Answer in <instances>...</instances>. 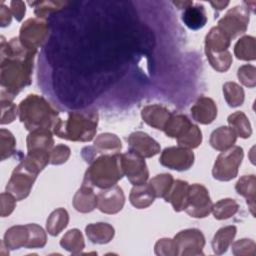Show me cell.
<instances>
[{
  "label": "cell",
  "instance_id": "obj_28",
  "mask_svg": "<svg viewBox=\"0 0 256 256\" xmlns=\"http://www.w3.org/2000/svg\"><path fill=\"white\" fill-rule=\"evenodd\" d=\"M94 148L97 153L119 154L122 149V143L115 134L102 133L96 137Z\"/></svg>",
  "mask_w": 256,
  "mask_h": 256
},
{
  "label": "cell",
  "instance_id": "obj_6",
  "mask_svg": "<svg viewBox=\"0 0 256 256\" xmlns=\"http://www.w3.org/2000/svg\"><path fill=\"white\" fill-rule=\"evenodd\" d=\"M243 155V149L240 146H232L220 153L212 169L213 177L219 181H229L235 178L238 174Z\"/></svg>",
  "mask_w": 256,
  "mask_h": 256
},
{
  "label": "cell",
  "instance_id": "obj_48",
  "mask_svg": "<svg viewBox=\"0 0 256 256\" xmlns=\"http://www.w3.org/2000/svg\"><path fill=\"white\" fill-rule=\"evenodd\" d=\"M10 6H11V12L13 16L16 18L17 21H21L26 12L25 3L22 1H11Z\"/></svg>",
  "mask_w": 256,
  "mask_h": 256
},
{
  "label": "cell",
  "instance_id": "obj_4",
  "mask_svg": "<svg viewBox=\"0 0 256 256\" xmlns=\"http://www.w3.org/2000/svg\"><path fill=\"white\" fill-rule=\"evenodd\" d=\"M123 175L120 154H103L90 162L83 183L105 189L116 185Z\"/></svg>",
  "mask_w": 256,
  "mask_h": 256
},
{
  "label": "cell",
  "instance_id": "obj_23",
  "mask_svg": "<svg viewBox=\"0 0 256 256\" xmlns=\"http://www.w3.org/2000/svg\"><path fill=\"white\" fill-rule=\"evenodd\" d=\"M236 139L237 135L232 128L221 126L212 132L209 142L214 149L225 151L235 144Z\"/></svg>",
  "mask_w": 256,
  "mask_h": 256
},
{
  "label": "cell",
  "instance_id": "obj_19",
  "mask_svg": "<svg viewBox=\"0 0 256 256\" xmlns=\"http://www.w3.org/2000/svg\"><path fill=\"white\" fill-rule=\"evenodd\" d=\"M189 184L183 180L174 181L168 195L164 198L166 202H170L176 212L186 209Z\"/></svg>",
  "mask_w": 256,
  "mask_h": 256
},
{
  "label": "cell",
  "instance_id": "obj_1",
  "mask_svg": "<svg viewBox=\"0 0 256 256\" xmlns=\"http://www.w3.org/2000/svg\"><path fill=\"white\" fill-rule=\"evenodd\" d=\"M36 50L25 48L19 38L1 41V74L2 90L13 99L32 81L33 62Z\"/></svg>",
  "mask_w": 256,
  "mask_h": 256
},
{
  "label": "cell",
  "instance_id": "obj_26",
  "mask_svg": "<svg viewBox=\"0 0 256 256\" xmlns=\"http://www.w3.org/2000/svg\"><path fill=\"white\" fill-rule=\"evenodd\" d=\"M28 237H29V232H28L27 226L16 225V226L10 227L6 231L4 235L3 243L7 249L9 248L11 250H15L21 247H25L28 241Z\"/></svg>",
  "mask_w": 256,
  "mask_h": 256
},
{
  "label": "cell",
  "instance_id": "obj_9",
  "mask_svg": "<svg viewBox=\"0 0 256 256\" xmlns=\"http://www.w3.org/2000/svg\"><path fill=\"white\" fill-rule=\"evenodd\" d=\"M212 201L205 186L195 183L189 185L186 213L194 218H204L208 216L212 209Z\"/></svg>",
  "mask_w": 256,
  "mask_h": 256
},
{
  "label": "cell",
  "instance_id": "obj_11",
  "mask_svg": "<svg viewBox=\"0 0 256 256\" xmlns=\"http://www.w3.org/2000/svg\"><path fill=\"white\" fill-rule=\"evenodd\" d=\"M120 160L123 173L133 185L146 183L149 177V171L144 158L128 151L120 154Z\"/></svg>",
  "mask_w": 256,
  "mask_h": 256
},
{
  "label": "cell",
  "instance_id": "obj_10",
  "mask_svg": "<svg viewBox=\"0 0 256 256\" xmlns=\"http://www.w3.org/2000/svg\"><path fill=\"white\" fill-rule=\"evenodd\" d=\"M173 240L176 247L177 255L179 256L203 255L205 237L200 230L195 228L182 230L175 235Z\"/></svg>",
  "mask_w": 256,
  "mask_h": 256
},
{
  "label": "cell",
  "instance_id": "obj_30",
  "mask_svg": "<svg viewBox=\"0 0 256 256\" xmlns=\"http://www.w3.org/2000/svg\"><path fill=\"white\" fill-rule=\"evenodd\" d=\"M235 56L244 61L255 60L256 58V43L255 38L252 36L241 37L234 46Z\"/></svg>",
  "mask_w": 256,
  "mask_h": 256
},
{
  "label": "cell",
  "instance_id": "obj_29",
  "mask_svg": "<svg viewBox=\"0 0 256 256\" xmlns=\"http://www.w3.org/2000/svg\"><path fill=\"white\" fill-rule=\"evenodd\" d=\"M191 125L192 123L186 115L175 114L170 116L163 130L167 136L171 138H179L190 128Z\"/></svg>",
  "mask_w": 256,
  "mask_h": 256
},
{
  "label": "cell",
  "instance_id": "obj_12",
  "mask_svg": "<svg viewBox=\"0 0 256 256\" xmlns=\"http://www.w3.org/2000/svg\"><path fill=\"white\" fill-rule=\"evenodd\" d=\"M159 162L170 169L177 171L188 170L194 163V154L191 149L184 147H168L161 153Z\"/></svg>",
  "mask_w": 256,
  "mask_h": 256
},
{
  "label": "cell",
  "instance_id": "obj_43",
  "mask_svg": "<svg viewBox=\"0 0 256 256\" xmlns=\"http://www.w3.org/2000/svg\"><path fill=\"white\" fill-rule=\"evenodd\" d=\"M237 76L243 85H245L249 88L255 87V85H256V68L253 65L246 64V65L241 66L238 69Z\"/></svg>",
  "mask_w": 256,
  "mask_h": 256
},
{
  "label": "cell",
  "instance_id": "obj_33",
  "mask_svg": "<svg viewBox=\"0 0 256 256\" xmlns=\"http://www.w3.org/2000/svg\"><path fill=\"white\" fill-rule=\"evenodd\" d=\"M228 123L230 125V128L233 129L237 136H240L241 138H249L251 136V124L249 122V119L243 112L237 111L229 115Z\"/></svg>",
  "mask_w": 256,
  "mask_h": 256
},
{
  "label": "cell",
  "instance_id": "obj_34",
  "mask_svg": "<svg viewBox=\"0 0 256 256\" xmlns=\"http://www.w3.org/2000/svg\"><path fill=\"white\" fill-rule=\"evenodd\" d=\"M239 209L238 203L231 198H225L219 200L214 205H212L211 212L213 213L214 217L218 220L228 219L234 216Z\"/></svg>",
  "mask_w": 256,
  "mask_h": 256
},
{
  "label": "cell",
  "instance_id": "obj_20",
  "mask_svg": "<svg viewBox=\"0 0 256 256\" xmlns=\"http://www.w3.org/2000/svg\"><path fill=\"white\" fill-rule=\"evenodd\" d=\"M88 239L95 244H106L110 242L115 234L114 228L104 222L88 224L85 228Z\"/></svg>",
  "mask_w": 256,
  "mask_h": 256
},
{
  "label": "cell",
  "instance_id": "obj_16",
  "mask_svg": "<svg viewBox=\"0 0 256 256\" xmlns=\"http://www.w3.org/2000/svg\"><path fill=\"white\" fill-rule=\"evenodd\" d=\"M192 118L200 124H210L217 116L215 102L209 97H200L191 107Z\"/></svg>",
  "mask_w": 256,
  "mask_h": 256
},
{
  "label": "cell",
  "instance_id": "obj_41",
  "mask_svg": "<svg viewBox=\"0 0 256 256\" xmlns=\"http://www.w3.org/2000/svg\"><path fill=\"white\" fill-rule=\"evenodd\" d=\"M17 116V107L12 99L1 91V124L11 123Z\"/></svg>",
  "mask_w": 256,
  "mask_h": 256
},
{
  "label": "cell",
  "instance_id": "obj_2",
  "mask_svg": "<svg viewBox=\"0 0 256 256\" xmlns=\"http://www.w3.org/2000/svg\"><path fill=\"white\" fill-rule=\"evenodd\" d=\"M97 110L89 108L82 111L69 112L66 120L59 118L53 131L56 136L70 141H91L97 130Z\"/></svg>",
  "mask_w": 256,
  "mask_h": 256
},
{
  "label": "cell",
  "instance_id": "obj_47",
  "mask_svg": "<svg viewBox=\"0 0 256 256\" xmlns=\"http://www.w3.org/2000/svg\"><path fill=\"white\" fill-rule=\"evenodd\" d=\"M35 4H37L38 6L35 9V14L39 17L42 18L44 17L47 13H50L51 11H55L58 10L60 8H62L63 6L66 5L65 2H54V1H44V2H36Z\"/></svg>",
  "mask_w": 256,
  "mask_h": 256
},
{
  "label": "cell",
  "instance_id": "obj_46",
  "mask_svg": "<svg viewBox=\"0 0 256 256\" xmlns=\"http://www.w3.org/2000/svg\"><path fill=\"white\" fill-rule=\"evenodd\" d=\"M16 200L17 199L7 191L1 193V196H0V203H1L0 215L2 217L9 216L13 212V210L16 206Z\"/></svg>",
  "mask_w": 256,
  "mask_h": 256
},
{
  "label": "cell",
  "instance_id": "obj_44",
  "mask_svg": "<svg viewBox=\"0 0 256 256\" xmlns=\"http://www.w3.org/2000/svg\"><path fill=\"white\" fill-rule=\"evenodd\" d=\"M70 156V148L64 144H59L52 148L50 152V163L60 165L65 163Z\"/></svg>",
  "mask_w": 256,
  "mask_h": 256
},
{
  "label": "cell",
  "instance_id": "obj_22",
  "mask_svg": "<svg viewBox=\"0 0 256 256\" xmlns=\"http://www.w3.org/2000/svg\"><path fill=\"white\" fill-rule=\"evenodd\" d=\"M237 193L246 198L250 212L255 216V199H256V177L255 175H244L236 183Z\"/></svg>",
  "mask_w": 256,
  "mask_h": 256
},
{
  "label": "cell",
  "instance_id": "obj_40",
  "mask_svg": "<svg viewBox=\"0 0 256 256\" xmlns=\"http://www.w3.org/2000/svg\"><path fill=\"white\" fill-rule=\"evenodd\" d=\"M16 148V140L14 135L6 129L0 130V155L1 160H5L11 157Z\"/></svg>",
  "mask_w": 256,
  "mask_h": 256
},
{
  "label": "cell",
  "instance_id": "obj_49",
  "mask_svg": "<svg viewBox=\"0 0 256 256\" xmlns=\"http://www.w3.org/2000/svg\"><path fill=\"white\" fill-rule=\"evenodd\" d=\"M11 23V12L3 3L0 6V25L5 27Z\"/></svg>",
  "mask_w": 256,
  "mask_h": 256
},
{
  "label": "cell",
  "instance_id": "obj_14",
  "mask_svg": "<svg viewBox=\"0 0 256 256\" xmlns=\"http://www.w3.org/2000/svg\"><path fill=\"white\" fill-rule=\"evenodd\" d=\"M128 147L130 152L142 158H150L160 152L159 143L142 131H136L129 135Z\"/></svg>",
  "mask_w": 256,
  "mask_h": 256
},
{
  "label": "cell",
  "instance_id": "obj_5",
  "mask_svg": "<svg viewBox=\"0 0 256 256\" xmlns=\"http://www.w3.org/2000/svg\"><path fill=\"white\" fill-rule=\"evenodd\" d=\"M40 171L23 159L12 172L6 185V191L12 194L17 200L25 199L31 192V188Z\"/></svg>",
  "mask_w": 256,
  "mask_h": 256
},
{
  "label": "cell",
  "instance_id": "obj_17",
  "mask_svg": "<svg viewBox=\"0 0 256 256\" xmlns=\"http://www.w3.org/2000/svg\"><path fill=\"white\" fill-rule=\"evenodd\" d=\"M26 143L28 152H51L54 144V139L50 129L40 128L33 130L29 133L26 139Z\"/></svg>",
  "mask_w": 256,
  "mask_h": 256
},
{
  "label": "cell",
  "instance_id": "obj_42",
  "mask_svg": "<svg viewBox=\"0 0 256 256\" xmlns=\"http://www.w3.org/2000/svg\"><path fill=\"white\" fill-rule=\"evenodd\" d=\"M232 253L235 256H255L256 244L251 239H239L232 244Z\"/></svg>",
  "mask_w": 256,
  "mask_h": 256
},
{
  "label": "cell",
  "instance_id": "obj_18",
  "mask_svg": "<svg viewBox=\"0 0 256 256\" xmlns=\"http://www.w3.org/2000/svg\"><path fill=\"white\" fill-rule=\"evenodd\" d=\"M73 206L81 213L91 212L97 207V195L91 185L82 183L73 197Z\"/></svg>",
  "mask_w": 256,
  "mask_h": 256
},
{
  "label": "cell",
  "instance_id": "obj_36",
  "mask_svg": "<svg viewBox=\"0 0 256 256\" xmlns=\"http://www.w3.org/2000/svg\"><path fill=\"white\" fill-rule=\"evenodd\" d=\"M173 183L174 179L172 175L168 173L158 174L149 182L155 193V196L159 198H165L168 195Z\"/></svg>",
  "mask_w": 256,
  "mask_h": 256
},
{
  "label": "cell",
  "instance_id": "obj_3",
  "mask_svg": "<svg viewBox=\"0 0 256 256\" xmlns=\"http://www.w3.org/2000/svg\"><path fill=\"white\" fill-rule=\"evenodd\" d=\"M19 118L29 131L54 128L59 120L58 112L42 96L36 94H30L20 102Z\"/></svg>",
  "mask_w": 256,
  "mask_h": 256
},
{
  "label": "cell",
  "instance_id": "obj_32",
  "mask_svg": "<svg viewBox=\"0 0 256 256\" xmlns=\"http://www.w3.org/2000/svg\"><path fill=\"white\" fill-rule=\"evenodd\" d=\"M60 245L70 253L79 254L85 247L84 238L80 230L71 229L64 234L60 240Z\"/></svg>",
  "mask_w": 256,
  "mask_h": 256
},
{
  "label": "cell",
  "instance_id": "obj_31",
  "mask_svg": "<svg viewBox=\"0 0 256 256\" xmlns=\"http://www.w3.org/2000/svg\"><path fill=\"white\" fill-rule=\"evenodd\" d=\"M69 222L68 212L64 208H58L54 210L48 217L46 222L47 232L52 236H57Z\"/></svg>",
  "mask_w": 256,
  "mask_h": 256
},
{
  "label": "cell",
  "instance_id": "obj_8",
  "mask_svg": "<svg viewBox=\"0 0 256 256\" xmlns=\"http://www.w3.org/2000/svg\"><path fill=\"white\" fill-rule=\"evenodd\" d=\"M249 24V8L235 6L231 8L219 21L218 26L231 40L243 34Z\"/></svg>",
  "mask_w": 256,
  "mask_h": 256
},
{
  "label": "cell",
  "instance_id": "obj_15",
  "mask_svg": "<svg viewBox=\"0 0 256 256\" xmlns=\"http://www.w3.org/2000/svg\"><path fill=\"white\" fill-rule=\"evenodd\" d=\"M171 115L172 114L170 110L160 104L145 106L141 111V117L143 121L149 126L158 130L164 129Z\"/></svg>",
  "mask_w": 256,
  "mask_h": 256
},
{
  "label": "cell",
  "instance_id": "obj_25",
  "mask_svg": "<svg viewBox=\"0 0 256 256\" xmlns=\"http://www.w3.org/2000/svg\"><path fill=\"white\" fill-rule=\"evenodd\" d=\"M182 21L188 28L192 30H198L204 27L207 22V16L204 6L201 4H192L184 9V12L182 14Z\"/></svg>",
  "mask_w": 256,
  "mask_h": 256
},
{
  "label": "cell",
  "instance_id": "obj_35",
  "mask_svg": "<svg viewBox=\"0 0 256 256\" xmlns=\"http://www.w3.org/2000/svg\"><path fill=\"white\" fill-rule=\"evenodd\" d=\"M223 94L227 104L230 107H237L244 102V90L235 82H226L223 85Z\"/></svg>",
  "mask_w": 256,
  "mask_h": 256
},
{
  "label": "cell",
  "instance_id": "obj_50",
  "mask_svg": "<svg viewBox=\"0 0 256 256\" xmlns=\"http://www.w3.org/2000/svg\"><path fill=\"white\" fill-rule=\"evenodd\" d=\"M210 4L214 7V9L222 10L229 4V1H216V2H210Z\"/></svg>",
  "mask_w": 256,
  "mask_h": 256
},
{
  "label": "cell",
  "instance_id": "obj_38",
  "mask_svg": "<svg viewBox=\"0 0 256 256\" xmlns=\"http://www.w3.org/2000/svg\"><path fill=\"white\" fill-rule=\"evenodd\" d=\"M177 142L179 146L184 148H197L202 142V132L197 125L192 124L182 136L177 138Z\"/></svg>",
  "mask_w": 256,
  "mask_h": 256
},
{
  "label": "cell",
  "instance_id": "obj_13",
  "mask_svg": "<svg viewBox=\"0 0 256 256\" xmlns=\"http://www.w3.org/2000/svg\"><path fill=\"white\" fill-rule=\"evenodd\" d=\"M125 195L121 187L114 185L101 190L97 195V207L105 214H116L124 206Z\"/></svg>",
  "mask_w": 256,
  "mask_h": 256
},
{
  "label": "cell",
  "instance_id": "obj_27",
  "mask_svg": "<svg viewBox=\"0 0 256 256\" xmlns=\"http://www.w3.org/2000/svg\"><path fill=\"white\" fill-rule=\"evenodd\" d=\"M237 229L235 226H225L220 228L212 239V249L217 255H221L227 251L230 244L232 243Z\"/></svg>",
  "mask_w": 256,
  "mask_h": 256
},
{
  "label": "cell",
  "instance_id": "obj_51",
  "mask_svg": "<svg viewBox=\"0 0 256 256\" xmlns=\"http://www.w3.org/2000/svg\"><path fill=\"white\" fill-rule=\"evenodd\" d=\"M176 6H178L180 9H186L190 5L193 4L192 1H174L173 2Z\"/></svg>",
  "mask_w": 256,
  "mask_h": 256
},
{
  "label": "cell",
  "instance_id": "obj_39",
  "mask_svg": "<svg viewBox=\"0 0 256 256\" xmlns=\"http://www.w3.org/2000/svg\"><path fill=\"white\" fill-rule=\"evenodd\" d=\"M29 232L28 241L25 245L26 248H42L47 242V235L44 229L37 224L26 225Z\"/></svg>",
  "mask_w": 256,
  "mask_h": 256
},
{
  "label": "cell",
  "instance_id": "obj_21",
  "mask_svg": "<svg viewBox=\"0 0 256 256\" xmlns=\"http://www.w3.org/2000/svg\"><path fill=\"white\" fill-rule=\"evenodd\" d=\"M155 197L156 196L151 185L149 183H143L140 185H134V187L131 189L129 200L134 207L144 209L149 207L154 202Z\"/></svg>",
  "mask_w": 256,
  "mask_h": 256
},
{
  "label": "cell",
  "instance_id": "obj_37",
  "mask_svg": "<svg viewBox=\"0 0 256 256\" xmlns=\"http://www.w3.org/2000/svg\"><path fill=\"white\" fill-rule=\"evenodd\" d=\"M205 53L211 66L218 72L227 71L232 64V55L228 50L219 53L205 51Z\"/></svg>",
  "mask_w": 256,
  "mask_h": 256
},
{
  "label": "cell",
  "instance_id": "obj_45",
  "mask_svg": "<svg viewBox=\"0 0 256 256\" xmlns=\"http://www.w3.org/2000/svg\"><path fill=\"white\" fill-rule=\"evenodd\" d=\"M155 254L159 256H176V247L174 240L170 238L159 239L155 244Z\"/></svg>",
  "mask_w": 256,
  "mask_h": 256
},
{
  "label": "cell",
  "instance_id": "obj_7",
  "mask_svg": "<svg viewBox=\"0 0 256 256\" xmlns=\"http://www.w3.org/2000/svg\"><path fill=\"white\" fill-rule=\"evenodd\" d=\"M48 24L42 18H29L20 28L19 40L21 44L29 49L36 50L46 40L48 35Z\"/></svg>",
  "mask_w": 256,
  "mask_h": 256
},
{
  "label": "cell",
  "instance_id": "obj_24",
  "mask_svg": "<svg viewBox=\"0 0 256 256\" xmlns=\"http://www.w3.org/2000/svg\"><path fill=\"white\" fill-rule=\"evenodd\" d=\"M230 43L231 39L216 26L211 28L205 37V51L215 53L227 51Z\"/></svg>",
  "mask_w": 256,
  "mask_h": 256
}]
</instances>
